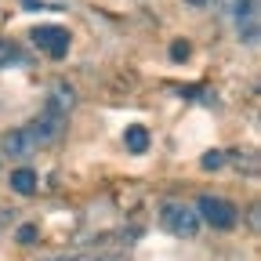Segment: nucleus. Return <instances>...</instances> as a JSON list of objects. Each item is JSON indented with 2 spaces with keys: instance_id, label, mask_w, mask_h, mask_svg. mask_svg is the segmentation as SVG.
<instances>
[{
  "instance_id": "nucleus-1",
  "label": "nucleus",
  "mask_w": 261,
  "mask_h": 261,
  "mask_svg": "<svg viewBox=\"0 0 261 261\" xmlns=\"http://www.w3.org/2000/svg\"><path fill=\"white\" fill-rule=\"evenodd\" d=\"M160 225L167 228L171 236H181V240H192L196 232H200V214H196V207L181 203V200H167L160 207Z\"/></svg>"
},
{
  "instance_id": "nucleus-2",
  "label": "nucleus",
  "mask_w": 261,
  "mask_h": 261,
  "mask_svg": "<svg viewBox=\"0 0 261 261\" xmlns=\"http://www.w3.org/2000/svg\"><path fill=\"white\" fill-rule=\"evenodd\" d=\"M196 214H200V221H207L211 228H218V232H228V228L240 225L236 203H228L225 196H200V200H196Z\"/></svg>"
},
{
  "instance_id": "nucleus-3",
  "label": "nucleus",
  "mask_w": 261,
  "mask_h": 261,
  "mask_svg": "<svg viewBox=\"0 0 261 261\" xmlns=\"http://www.w3.org/2000/svg\"><path fill=\"white\" fill-rule=\"evenodd\" d=\"M257 0H236L232 4V25L243 47H257L261 40V15H257Z\"/></svg>"
},
{
  "instance_id": "nucleus-4",
  "label": "nucleus",
  "mask_w": 261,
  "mask_h": 261,
  "mask_svg": "<svg viewBox=\"0 0 261 261\" xmlns=\"http://www.w3.org/2000/svg\"><path fill=\"white\" fill-rule=\"evenodd\" d=\"M25 130L33 135V142H37V149H44V145H55L62 135H65V116H58V113H51V109H44L33 123H25Z\"/></svg>"
},
{
  "instance_id": "nucleus-5",
  "label": "nucleus",
  "mask_w": 261,
  "mask_h": 261,
  "mask_svg": "<svg viewBox=\"0 0 261 261\" xmlns=\"http://www.w3.org/2000/svg\"><path fill=\"white\" fill-rule=\"evenodd\" d=\"M33 40H37L51 58H65L69 55V29H62V25H33V33H29Z\"/></svg>"
},
{
  "instance_id": "nucleus-6",
  "label": "nucleus",
  "mask_w": 261,
  "mask_h": 261,
  "mask_svg": "<svg viewBox=\"0 0 261 261\" xmlns=\"http://www.w3.org/2000/svg\"><path fill=\"white\" fill-rule=\"evenodd\" d=\"M0 149H4L11 160H25V156L37 152V142H33V135H29L25 127H18V130H8V135H4Z\"/></svg>"
},
{
  "instance_id": "nucleus-7",
  "label": "nucleus",
  "mask_w": 261,
  "mask_h": 261,
  "mask_svg": "<svg viewBox=\"0 0 261 261\" xmlns=\"http://www.w3.org/2000/svg\"><path fill=\"white\" fill-rule=\"evenodd\" d=\"M73 106H76V91L65 84V80L51 84V91H47V109H51V113H58V116H69V113H73Z\"/></svg>"
},
{
  "instance_id": "nucleus-8",
  "label": "nucleus",
  "mask_w": 261,
  "mask_h": 261,
  "mask_svg": "<svg viewBox=\"0 0 261 261\" xmlns=\"http://www.w3.org/2000/svg\"><path fill=\"white\" fill-rule=\"evenodd\" d=\"M37 185H40V178H37V171H33V167H15V171H11V189H15L18 196H33V192H37Z\"/></svg>"
},
{
  "instance_id": "nucleus-9",
  "label": "nucleus",
  "mask_w": 261,
  "mask_h": 261,
  "mask_svg": "<svg viewBox=\"0 0 261 261\" xmlns=\"http://www.w3.org/2000/svg\"><path fill=\"white\" fill-rule=\"evenodd\" d=\"M123 145H127L130 152H145V149H149V130H145L142 123H130V127L123 130Z\"/></svg>"
},
{
  "instance_id": "nucleus-10",
  "label": "nucleus",
  "mask_w": 261,
  "mask_h": 261,
  "mask_svg": "<svg viewBox=\"0 0 261 261\" xmlns=\"http://www.w3.org/2000/svg\"><path fill=\"white\" fill-rule=\"evenodd\" d=\"M15 62H22V51H18V44L0 37V65H15Z\"/></svg>"
},
{
  "instance_id": "nucleus-11",
  "label": "nucleus",
  "mask_w": 261,
  "mask_h": 261,
  "mask_svg": "<svg viewBox=\"0 0 261 261\" xmlns=\"http://www.w3.org/2000/svg\"><path fill=\"white\" fill-rule=\"evenodd\" d=\"M167 55H171V62H189V58H192V44H189V40H174Z\"/></svg>"
},
{
  "instance_id": "nucleus-12",
  "label": "nucleus",
  "mask_w": 261,
  "mask_h": 261,
  "mask_svg": "<svg viewBox=\"0 0 261 261\" xmlns=\"http://www.w3.org/2000/svg\"><path fill=\"white\" fill-rule=\"evenodd\" d=\"M200 167H203V171H221V167H225V152H207V156L200 160Z\"/></svg>"
},
{
  "instance_id": "nucleus-13",
  "label": "nucleus",
  "mask_w": 261,
  "mask_h": 261,
  "mask_svg": "<svg viewBox=\"0 0 261 261\" xmlns=\"http://www.w3.org/2000/svg\"><path fill=\"white\" fill-rule=\"evenodd\" d=\"M37 240V225H22L18 228V243H33Z\"/></svg>"
},
{
  "instance_id": "nucleus-14",
  "label": "nucleus",
  "mask_w": 261,
  "mask_h": 261,
  "mask_svg": "<svg viewBox=\"0 0 261 261\" xmlns=\"http://www.w3.org/2000/svg\"><path fill=\"white\" fill-rule=\"evenodd\" d=\"M185 4H189V8H207L211 0H185Z\"/></svg>"
},
{
  "instance_id": "nucleus-15",
  "label": "nucleus",
  "mask_w": 261,
  "mask_h": 261,
  "mask_svg": "<svg viewBox=\"0 0 261 261\" xmlns=\"http://www.w3.org/2000/svg\"><path fill=\"white\" fill-rule=\"evenodd\" d=\"M232 4H236V0H232Z\"/></svg>"
}]
</instances>
